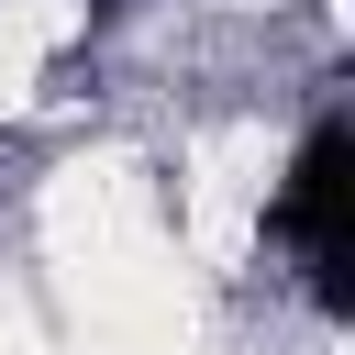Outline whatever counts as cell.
Here are the masks:
<instances>
[{
  "instance_id": "cell-1",
  "label": "cell",
  "mask_w": 355,
  "mask_h": 355,
  "mask_svg": "<svg viewBox=\"0 0 355 355\" xmlns=\"http://www.w3.org/2000/svg\"><path fill=\"white\" fill-rule=\"evenodd\" d=\"M344 189H355V133H344V111H322L288 155V189H277V233L300 244L322 300H344V255H355L344 244Z\"/></svg>"
}]
</instances>
